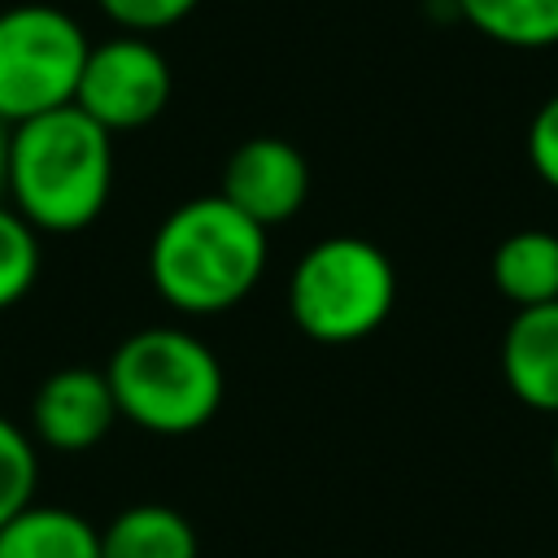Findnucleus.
Wrapping results in <instances>:
<instances>
[{
	"instance_id": "f257e3e1",
	"label": "nucleus",
	"mask_w": 558,
	"mask_h": 558,
	"mask_svg": "<svg viewBox=\"0 0 558 558\" xmlns=\"http://www.w3.org/2000/svg\"><path fill=\"white\" fill-rule=\"evenodd\" d=\"M4 192L35 231L74 235L92 227L113 192V135L78 105L9 126Z\"/></svg>"
},
{
	"instance_id": "f03ea898",
	"label": "nucleus",
	"mask_w": 558,
	"mask_h": 558,
	"mask_svg": "<svg viewBox=\"0 0 558 558\" xmlns=\"http://www.w3.org/2000/svg\"><path fill=\"white\" fill-rule=\"evenodd\" d=\"M266 270V227L227 196H196L170 209L148 244V275L166 305L222 314L240 305Z\"/></svg>"
},
{
	"instance_id": "7ed1b4c3",
	"label": "nucleus",
	"mask_w": 558,
	"mask_h": 558,
	"mask_svg": "<svg viewBox=\"0 0 558 558\" xmlns=\"http://www.w3.org/2000/svg\"><path fill=\"white\" fill-rule=\"evenodd\" d=\"M105 379L118 401V418H131L157 436L201 432L222 405V362L205 340L183 327H144L126 336Z\"/></svg>"
},
{
	"instance_id": "20e7f679",
	"label": "nucleus",
	"mask_w": 558,
	"mask_h": 558,
	"mask_svg": "<svg viewBox=\"0 0 558 558\" xmlns=\"http://www.w3.org/2000/svg\"><path fill=\"white\" fill-rule=\"evenodd\" d=\"M397 301L388 253L362 235H327L301 253L288 279L292 323L318 344H353L379 331Z\"/></svg>"
},
{
	"instance_id": "39448f33",
	"label": "nucleus",
	"mask_w": 558,
	"mask_h": 558,
	"mask_svg": "<svg viewBox=\"0 0 558 558\" xmlns=\"http://www.w3.org/2000/svg\"><path fill=\"white\" fill-rule=\"evenodd\" d=\"M83 26L52 4H13L0 13V122L74 105L87 61Z\"/></svg>"
},
{
	"instance_id": "423d86ee",
	"label": "nucleus",
	"mask_w": 558,
	"mask_h": 558,
	"mask_svg": "<svg viewBox=\"0 0 558 558\" xmlns=\"http://www.w3.org/2000/svg\"><path fill=\"white\" fill-rule=\"evenodd\" d=\"M170 92H174L170 61L144 35L122 31L87 48L74 105L92 122H100L109 135H118V131L148 126L170 105Z\"/></svg>"
},
{
	"instance_id": "0eeeda50",
	"label": "nucleus",
	"mask_w": 558,
	"mask_h": 558,
	"mask_svg": "<svg viewBox=\"0 0 558 558\" xmlns=\"http://www.w3.org/2000/svg\"><path fill=\"white\" fill-rule=\"evenodd\" d=\"M240 214H248L257 227H279L301 214L310 196V166L301 148H292L279 135L244 140L222 170V192Z\"/></svg>"
},
{
	"instance_id": "6e6552de",
	"label": "nucleus",
	"mask_w": 558,
	"mask_h": 558,
	"mask_svg": "<svg viewBox=\"0 0 558 558\" xmlns=\"http://www.w3.org/2000/svg\"><path fill=\"white\" fill-rule=\"evenodd\" d=\"M118 423V401L105 371L92 366H61L52 371L31 397V432L39 445L57 453H87L96 449Z\"/></svg>"
},
{
	"instance_id": "1a4fd4ad",
	"label": "nucleus",
	"mask_w": 558,
	"mask_h": 558,
	"mask_svg": "<svg viewBox=\"0 0 558 558\" xmlns=\"http://www.w3.org/2000/svg\"><path fill=\"white\" fill-rule=\"evenodd\" d=\"M506 388L541 414H558V301L514 310L501 336Z\"/></svg>"
},
{
	"instance_id": "9d476101",
	"label": "nucleus",
	"mask_w": 558,
	"mask_h": 558,
	"mask_svg": "<svg viewBox=\"0 0 558 558\" xmlns=\"http://www.w3.org/2000/svg\"><path fill=\"white\" fill-rule=\"evenodd\" d=\"M488 270H493V288L514 310L549 305L558 301V235L541 227L514 231L493 248Z\"/></svg>"
},
{
	"instance_id": "9b49d317",
	"label": "nucleus",
	"mask_w": 558,
	"mask_h": 558,
	"mask_svg": "<svg viewBox=\"0 0 558 558\" xmlns=\"http://www.w3.org/2000/svg\"><path fill=\"white\" fill-rule=\"evenodd\" d=\"M0 558H100V532L65 506H26L0 527Z\"/></svg>"
},
{
	"instance_id": "f8f14e48",
	"label": "nucleus",
	"mask_w": 558,
	"mask_h": 558,
	"mask_svg": "<svg viewBox=\"0 0 558 558\" xmlns=\"http://www.w3.org/2000/svg\"><path fill=\"white\" fill-rule=\"evenodd\" d=\"M100 558H196V532L174 506H126L100 532Z\"/></svg>"
},
{
	"instance_id": "ddd939ff",
	"label": "nucleus",
	"mask_w": 558,
	"mask_h": 558,
	"mask_svg": "<svg viewBox=\"0 0 558 558\" xmlns=\"http://www.w3.org/2000/svg\"><path fill=\"white\" fill-rule=\"evenodd\" d=\"M458 13L506 48H554L558 44V0H453Z\"/></svg>"
},
{
	"instance_id": "4468645a",
	"label": "nucleus",
	"mask_w": 558,
	"mask_h": 558,
	"mask_svg": "<svg viewBox=\"0 0 558 558\" xmlns=\"http://www.w3.org/2000/svg\"><path fill=\"white\" fill-rule=\"evenodd\" d=\"M39 279V231L13 209L0 205V310L17 305Z\"/></svg>"
},
{
	"instance_id": "2eb2a0df",
	"label": "nucleus",
	"mask_w": 558,
	"mask_h": 558,
	"mask_svg": "<svg viewBox=\"0 0 558 558\" xmlns=\"http://www.w3.org/2000/svg\"><path fill=\"white\" fill-rule=\"evenodd\" d=\"M35 484H39L35 440L26 427L0 414V527L35 501Z\"/></svg>"
},
{
	"instance_id": "dca6fc26",
	"label": "nucleus",
	"mask_w": 558,
	"mask_h": 558,
	"mask_svg": "<svg viewBox=\"0 0 558 558\" xmlns=\"http://www.w3.org/2000/svg\"><path fill=\"white\" fill-rule=\"evenodd\" d=\"M105 9V17H113L122 31L131 35H153L166 31L174 22H183L201 0H96Z\"/></svg>"
},
{
	"instance_id": "f3484780",
	"label": "nucleus",
	"mask_w": 558,
	"mask_h": 558,
	"mask_svg": "<svg viewBox=\"0 0 558 558\" xmlns=\"http://www.w3.org/2000/svg\"><path fill=\"white\" fill-rule=\"evenodd\" d=\"M527 161H532L536 179L558 192V92L532 113V126H527Z\"/></svg>"
},
{
	"instance_id": "a211bd4d",
	"label": "nucleus",
	"mask_w": 558,
	"mask_h": 558,
	"mask_svg": "<svg viewBox=\"0 0 558 558\" xmlns=\"http://www.w3.org/2000/svg\"><path fill=\"white\" fill-rule=\"evenodd\" d=\"M4 179H9V122H0V192H4Z\"/></svg>"
},
{
	"instance_id": "6ab92c4d",
	"label": "nucleus",
	"mask_w": 558,
	"mask_h": 558,
	"mask_svg": "<svg viewBox=\"0 0 558 558\" xmlns=\"http://www.w3.org/2000/svg\"><path fill=\"white\" fill-rule=\"evenodd\" d=\"M554 480H558V436H554Z\"/></svg>"
}]
</instances>
